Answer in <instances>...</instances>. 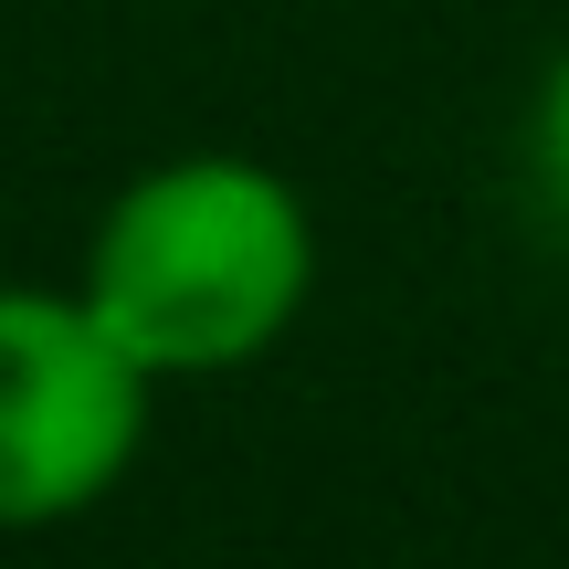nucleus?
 <instances>
[{"label": "nucleus", "instance_id": "obj_1", "mask_svg": "<svg viewBox=\"0 0 569 569\" xmlns=\"http://www.w3.org/2000/svg\"><path fill=\"white\" fill-rule=\"evenodd\" d=\"M306 264H317V243H306V211L284 180L243 159H180L106 211L84 306L148 380L232 369L296 317Z\"/></svg>", "mask_w": 569, "mask_h": 569}, {"label": "nucleus", "instance_id": "obj_2", "mask_svg": "<svg viewBox=\"0 0 569 569\" xmlns=\"http://www.w3.org/2000/svg\"><path fill=\"white\" fill-rule=\"evenodd\" d=\"M148 422V369L96 306L0 284V528L74 517L117 486Z\"/></svg>", "mask_w": 569, "mask_h": 569}, {"label": "nucleus", "instance_id": "obj_3", "mask_svg": "<svg viewBox=\"0 0 569 569\" xmlns=\"http://www.w3.org/2000/svg\"><path fill=\"white\" fill-rule=\"evenodd\" d=\"M538 148H549V169L569 180V63L549 74V96H538Z\"/></svg>", "mask_w": 569, "mask_h": 569}]
</instances>
